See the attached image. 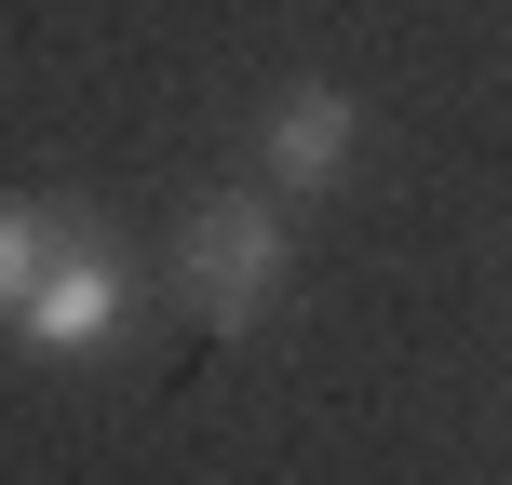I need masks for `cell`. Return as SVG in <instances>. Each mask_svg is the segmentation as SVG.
Masks as SVG:
<instances>
[{"instance_id": "obj_1", "label": "cell", "mask_w": 512, "mask_h": 485, "mask_svg": "<svg viewBox=\"0 0 512 485\" xmlns=\"http://www.w3.org/2000/svg\"><path fill=\"white\" fill-rule=\"evenodd\" d=\"M149 283L189 310V324L256 337L283 297H297V203H283V189H256V176L189 189L176 230H162V256H149Z\"/></svg>"}, {"instance_id": "obj_2", "label": "cell", "mask_w": 512, "mask_h": 485, "mask_svg": "<svg viewBox=\"0 0 512 485\" xmlns=\"http://www.w3.org/2000/svg\"><path fill=\"white\" fill-rule=\"evenodd\" d=\"M149 297H162L149 256L108 230V216H81L68 256H54V270L27 283L14 310H0V337H14L27 364H95V351H122V337H135V310H149Z\"/></svg>"}, {"instance_id": "obj_3", "label": "cell", "mask_w": 512, "mask_h": 485, "mask_svg": "<svg viewBox=\"0 0 512 485\" xmlns=\"http://www.w3.org/2000/svg\"><path fill=\"white\" fill-rule=\"evenodd\" d=\"M364 162H378V108L351 81H270L243 122V176L283 189V203H337Z\"/></svg>"}, {"instance_id": "obj_4", "label": "cell", "mask_w": 512, "mask_h": 485, "mask_svg": "<svg viewBox=\"0 0 512 485\" xmlns=\"http://www.w3.org/2000/svg\"><path fill=\"white\" fill-rule=\"evenodd\" d=\"M81 216H95V203H68V189H0V310H14L54 256H68Z\"/></svg>"}]
</instances>
